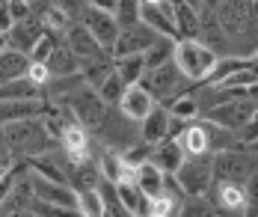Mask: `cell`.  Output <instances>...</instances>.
<instances>
[{
  "instance_id": "37",
  "label": "cell",
  "mask_w": 258,
  "mask_h": 217,
  "mask_svg": "<svg viewBox=\"0 0 258 217\" xmlns=\"http://www.w3.org/2000/svg\"><path fill=\"white\" fill-rule=\"evenodd\" d=\"M246 63H249V69L255 72V78H258V51H252V54L246 57Z\"/></svg>"
},
{
  "instance_id": "13",
  "label": "cell",
  "mask_w": 258,
  "mask_h": 217,
  "mask_svg": "<svg viewBox=\"0 0 258 217\" xmlns=\"http://www.w3.org/2000/svg\"><path fill=\"white\" fill-rule=\"evenodd\" d=\"M80 24L95 36V42L101 45L104 51L113 54L116 36H119V21H116L113 12H104V9H95V6H86L83 15H80Z\"/></svg>"
},
{
  "instance_id": "15",
  "label": "cell",
  "mask_w": 258,
  "mask_h": 217,
  "mask_svg": "<svg viewBox=\"0 0 258 217\" xmlns=\"http://www.w3.org/2000/svg\"><path fill=\"white\" fill-rule=\"evenodd\" d=\"M175 140L181 143L184 155H214V146H211V122L208 119H190L181 125V131L175 134Z\"/></svg>"
},
{
  "instance_id": "29",
  "label": "cell",
  "mask_w": 258,
  "mask_h": 217,
  "mask_svg": "<svg viewBox=\"0 0 258 217\" xmlns=\"http://www.w3.org/2000/svg\"><path fill=\"white\" fill-rule=\"evenodd\" d=\"M172 51H175V39H169V36H157V42L143 54L146 60V69H152L157 63H166V60H172Z\"/></svg>"
},
{
  "instance_id": "26",
  "label": "cell",
  "mask_w": 258,
  "mask_h": 217,
  "mask_svg": "<svg viewBox=\"0 0 258 217\" xmlns=\"http://www.w3.org/2000/svg\"><path fill=\"white\" fill-rule=\"evenodd\" d=\"M172 9H175V33H178V39H199V12L193 6L181 3V0L172 3Z\"/></svg>"
},
{
  "instance_id": "7",
  "label": "cell",
  "mask_w": 258,
  "mask_h": 217,
  "mask_svg": "<svg viewBox=\"0 0 258 217\" xmlns=\"http://www.w3.org/2000/svg\"><path fill=\"white\" fill-rule=\"evenodd\" d=\"M255 170H258V161L240 143L214 152V179H220V182H240V185H246V179Z\"/></svg>"
},
{
  "instance_id": "39",
  "label": "cell",
  "mask_w": 258,
  "mask_h": 217,
  "mask_svg": "<svg viewBox=\"0 0 258 217\" xmlns=\"http://www.w3.org/2000/svg\"><path fill=\"white\" fill-rule=\"evenodd\" d=\"M3 48H9V36H6V30H0V51Z\"/></svg>"
},
{
  "instance_id": "11",
  "label": "cell",
  "mask_w": 258,
  "mask_h": 217,
  "mask_svg": "<svg viewBox=\"0 0 258 217\" xmlns=\"http://www.w3.org/2000/svg\"><path fill=\"white\" fill-rule=\"evenodd\" d=\"M62 42L72 48V54L78 57L80 69H83V66H89V63H98V60H107V57H113L110 51H104L101 45L95 42V36H92L89 30L83 27L80 21H75L72 27L62 33Z\"/></svg>"
},
{
  "instance_id": "5",
  "label": "cell",
  "mask_w": 258,
  "mask_h": 217,
  "mask_svg": "<svg viewBox=\"0 0 258 217\" xmlns=\"http://www.w3.org/2000/svg\"><path fill=\"white\" fill-rule=\"evenodd\" d=\"M95 137L101 140L104 149H113V152H125L131 143L140 140V122H134L131 116H125L116 104H110L104 119L92 128Z\"/></svg>"
},
{
  "instance_id": "34",
  "label": "cell",
  "mask_w": 258,
  "mask_h": 217,
  "mask_svg": "<svg viewBox=\"0 0 258 217\" xmlns=\"http://www.w3.org/2000/svg\"><path fill=\"white\" fill-rule=\"evenodd\" d=\"M27 78H30L33 83H39L42 89H45V83L51 81L48 66H45V63H39V60H30V66H27Z\"/></svg>"
},
{
  "instance_id": "14",
  "label": "cell",
  "mask_w": 258,
  "mask_h": 217,
  "mask_svg": "<svg viewBox=\"0 0 258 217\" xmlns=\"http://www.w3.org/2000/svg\"><path fill=\"white\" fill-rule=\"evenodd\" d=\"M205 196L214 202V208L223 211V214H246V188L240 182H220V179H214V185L208 188Z\"/></svg>"
},
{
  "instance_id": "10",
  "label": "cell",
  "mask_w": 258,
  "mask_h": 217,
  "mask_svg": "<svg viewBox=\"0 0 258 217\" xmlns=\"http://www.w3.org/2000/svg\"><path fill=\"white\" fill-rule=\"evenodd\" d=\"M184 122H190V119H178V116L169 113V107L155 104V107L140 119V137H143L146 143H160L163 137H175L178 134Z\"/></svg>"
},
{
  "instance_id": "30",
  "label": "cell",
  "mask_w": 258,
  "mask_h": 217,
  "mask_svg": "<svg viewBox=\"0 0 258 217\" xmlns=\"http://www.w3.org/2000/svg\"><path fill=\"white\" fill-rule=\"evenodd\" d=\"M78 214L86 217H101V196H98V188H83L78 190Z\"/></svg>"
},
{
  "instance_id": "12",
  "label": "cell",
  "mask_w": 258,
  "mask_h": 217,
  "mask_svg": "<svg viewBox=\"0 0 258 217\" xmlns=\"http://www.w3.org/2000/svg\"><path fill=\"white\" fill-rule=\"evenodd\" d=\"M157 36H160V33H155L146 21H137V24H128V27H119L116 45H113V57L146 54V51L157 42Z\"/></svg>"
},
{
  "instance_id": "22",
  "label": "cell",
  "mask_w": 258,
  "mask_h": 217,
  "mask_svg": "<svg viewBox=\"0 0 258 217\" xmlns=\"http://www.w3.org/2000/svg\"><path fill=\"white\" fill-rule=\"evenodd\" d=\"M134 182L140 185V190H143L146 196H155V193L163 190L166 173H163L152 158H149V161H143V164H137V167H134Z\"/></svg>"
},
{
  "instance_id": "32",
  "label": "cell",
  "mask_w": 258,
  "mask_h": 217,
  "mask_svg": "<svg viewBox=\"0 0 258 217\" xmlns=\"http://www.w3.org/2000/svg\"><path fill=\"white\" fill-rule=\"evenodd\" d=\"M119 27H128V24H137L140 21V0H119L116 9H113Z\"/></svg>"
},
{
  "instance_id": "19",
  "label": "cell",
  "mask_w": 258,
  "mask_h": 217,
  "mask_svg": "<svg viewBox=\"0 0 258 217\" xmlns=\"http://www.w3.org/2000/svg\"><path fill=\"white\" fill-rule=\"evenodd\" d=\"M45 66H48V75H51V78H69V75H78L80 72L78 57L72 54V48H69L62 39L53 45L51 54L45 57Z\"/></svg>"
},
{
  "instance_id": "21",
  "label": "cell",
  "mask_w": 258,
  "mask_h": 217,
  "mask_svg": "<svg viewBox=\"0 0 258 217\" xmlns=\"http://www.w3.org/2000/svg\"><path fill=\"white\" fill-rule=\"evenodd\" d=\"M152 161L163 170V173H175L184 161V149H181V143L175 137H163L160 143L152 146Z\"/></svg>"
},
{
  "instance_id": "40",
  "label": "cell",
  "mask_w": 258,
  "mask_h": 217,
  "mask_svg": "<svg viewBox=\"0 0 258 217\" xmlns=\"http://www.w3.org/2000/svg\"><path fill=\"white\" fill-rule=\"evenodd\" d=\"M217 3H220V0H205V6H211V9H214V6H217Z\"/></svg>"
},
{
  "instance_id": "17",
  "label": "cell",
  "mask_w": 258,
  "mask_h": 217,
  "mask_svg": "<svg viewBox=\"0 0 258 217\" xmlns=\"http://www.w3.org/2000/svg\"><path fill=\"white\" fill-rule=\"evenodd\" d=\"M172 3H175V0H166V3H140V21H146V24L155 30V33H160V36H169V39L178 42Z\"/></svg>"
},
{
  "instance_id": "24",
  "label": "cell",
  "mask_w": 258,
  "mask_h": 217,
  "mask_svg": "<svg viewBox=\"0 0 258 217\" xmlns=\"http://www.w3.org/2000/svg\"><path fill=\"white\" fill-rule=\"evenodd\" d=\"M27 66H30V54L15 51V48H3V51H0V83L24 78Z\"/></svg>"
},
{
  "instance_id": "6",
  "label": "cell",
  "mask_w": 258,
  "mask_h": 217,
  "mask_svg": "<svg viewBox=\"0 0 258 217\" xmlns=\"http://www.w3.org/2000/svg\"><path fill=\"white\" fill-rule=\"evenodd\" d=\"M258 104L252 98H243V95H226L223 101H217L211 110L202 113V119L208 122H214V125H220V128H229L234 134H240L246 125H249V119L255 116Z\"/></svg>"
},
{
  "instance_id": "2",
  "label": "cell",
  "mask_w": 258,
  "mask_h": 217,
  "mask_svg": "<svg viewBox=\"0 0 258 217\" xmlns=\"http://www.w3.org/2000/svg\"><path fill=\"white\" fill-rule=\"evenodd\" d=\"M3 137L12 149V158H21V161H30L42 152H48L56 146L53 134L48 131L45 119L42 116H24V119H12V122H3Z\"/></svg>"
},
{
  "instance_id": "3",
  "label": "cell",
  "mask_w": 258,
  "mask_h": 217,
  "mask_svg": "<svg viewBox=\"0 0 258 217\" xmlns=\"http://www.w3.org/2000/svg\"><path fill=\"white\" fill-rule=\"evenodd\" d=\"M172 60L181 69V75L196 86V83H205L211 78V72H214L220 57L214 54L202 39H178L175 51H172Z\"/></svg>"
},
{
  "instance_id": "8",
  "label": "cell",
  "mask_w": 258,
  "mask_h": 217,
  "mask_svg": "<svg viewBox=\"0 0 258 217\" xmlns=\"http://www.w3.org/2000/svg\"><path fill=\"white\" fill-rule=\"evenodd\" d=\"M172 176L178 179V185L184 188V193L202 196L214 185V155L211 152L208 155H184L181 167Z\"/></svg>"
},
{
  "instance_id": "23",
  "label": "cell",
  "mask_w": 258,
  "mask_h": 217,
  "mask_svg": "<svg viewBox=\"0 0 258 217\" xmlns=\"http://www.w3.org/2000/svg\"><path fill=\"white\" fill-rule=\"evenodd\" d=\"M116 188H119V199H122V205H125V211H128L131 217L149 214V196L140 190V185H137L134 179L116 182Z\"/></svg>"
},
{
  "instance_id": "9",
  "label": "cell",
  "mask_w": 258,
  "mask_h": 217,
  "mask_svg": "<svg viewBox=\"0 0 258 217\" xmlns=\"http://www.w3.org/2000/svg\"><path fill=\"white\" fill-rule=\"evenodd\" d=\"M30 185H33V193L45 202H51L56 208H62L66 214H78V190L72 188L69 182H53V179H45L39 173L30 170Z\"/></svg>"
},
{
  "instance_id": "27",
  "label": "cell",
  "mask_w": 258,
  "mask_h": 217,
  "mask_svg": "<svg viewBox=\"0 0 258 217\" xmlns=\"http://www.w3.org/2000/svg\"><path fill=\"white\" fill-rule=\"evenodd\" d=\"M113 72H116L125 83H140L143 72H146V60H143V54L113 57Z\"/></svg>"
},
{
  "instance_id": "1",
  "label": "cell",
  "mask_w": 258,
  "mask_h": 217,
  "mask_svg": "<svg viewBox=\"0 0 258 217\" xmlns=\"http://www.w3.org/2000/svg\"><path fill=\"white\" fill-rule=\"evenodd\" d=\"M214 12L229 39V51L237 57L252 54L258 48L255 33H252V0H220Z\"/></svg>"
},
{
  "instance_id": "4",
  "label": "cell",
  "mask_w": 258,
  "mask_h": 217,
  "mask_svg": "<svg viewBox=\"0 0 258 217\" xmlns=\"http://www.w3.org/2000/svg\"><path fill=\"white\" fill-rule=\"evenodd\" d=\"M140 86H146V89L155 95L157 104H169L175 95L187 92L193 83L181 75V69L175 66V60H166V63H157L152 69H146L143 78H140Z\"/></svg>"
},
{
  "instance_id": "28",
  "label": "cell",
  "mask_w": 258,
  "mask_h": 217,
  "mask_svg": "<svg viewBox=\"0 0 258 217\" xmlns=\"http://www.w3.org/2000/svg\"><path fill=\"white\" fill-rule=\"evenodd\" d=\"M98 196H101V211H104V217H122V214H128V211H125V205H122V199H119V188H116V182L101 179V182H98Z\"/></svg>"
},
{
  "instance_id": "18",
  "label": "cell",
  "mask_w": 258,
  "mask_h": 217,
  "mask_svg": "<svg viewBox=\"0 0 258 217\" xmlns=\"http://www.w3.org/2000/svg\"><path fill=\"white\" fill-rule=\"evenodd\" d=\"M155 104H157L155 95H152V92H149L146 86H140V83H128L116 107L122 110L125 116H131L134 122H140V119H143V116H146L149 110L155 107Z\"/></svg>"
},
{
  "instance_id": "16",
  "label": "cell",
  "mask_w": 258,
  "mask_h": 217,
  "mask_svg": "<svg viewBox=\"0 0 258 217\" xmlns=\"http://www.w3.org/2000/svg\"><path fill=\"white\" fill-rule=\"evenodd\" d=\"M6 36H9V48L30 54V51H33V45L45 36L42 15H39V12H30V15H24V18H18L12 27L6 30Z\"/></svg>"
},
{
  "instance_id": "25",
  "label": "cell",
  "mask_w": 258,
  "mask_h": 217,
  "mask_svg": "<svg viewBox=\"0 0 258 217\" xmlns=\"http://www.w3.org/2000/svg\"><path fill=\"white\" fill-rule=\"evenodd\" d=\"M42 95H45V89L39 83H33L27 75L0 83V101H21V98H42Z\"/></svg>"
},
{
  "instance_id": "33",
  "label": "cell",
  "mask_w": 258,
  "mask_h": 217,
  "mask_svg": "<svg viewBox=\"0 0 258 217\" xmlns=\"http://www.w3.org/2000/svg\"><path fill=\"white\" fill-rule=\"evenodd\" d=\"M246 214H258V170L246 179Z\"/></svg>"
},
{
  "instance_id": "35",
  "label": "cell",
  "mask_w": 258,
  "mask_h": 217,
  "mask_svg": "<svg viewBox=\"0 0 258 217\" xmlns=\"http://www.w3.org/2000/svg\"><path fill=\"white\" fill-rule=\"evenodd\" d=\"M18 167H21V164H18ZM15 176H18V170H9V173H6V179L0 182V202L6 199V193H9V188L15 185Z\"/></svg>"
},
{
  "instance_id": "20",
  "label": "cell",
  "mask_w": 258,
  "mask_h": 217,
  "mask_svg": "<svg viewBox=\"0 0 258 217\" xmlns=\"http://www.w3.org/2000/svg\"><path fill=\"white\" fill-rule=\"evenodd\" d=\"M51 107V101L42 98H21V101H0V125L12 122V119H24V116H42Z\"/></svg>"
},
{
  "instance_id": "31",
  "label": "cell",
  "mask_w": 258,
  "mask_h": 217,
  "mask_svg": "<svg viewBox=\"0 0 258 217\" xmlns=\"http://www.w3.org/2000/svg\"><path fill=\"white\" fill-rule=\"evenodd\" d=\"M125 86H128V83L122 81V78H119L116 72H110V75L104 78V83L98 86V95H101V98L107 101V104H119V98H122Z\"/></svg>"
},
{
  "instance_id": "36",
  "label": "cell",
  "mask_w": 258,
  "mask_h": 217,
  "mask_svg": "<svg viewBox=\"0 0 258 217\" xmlns=\"http://www.w3.org/2000/svg\"><path fill=\"white\" fill-rule=\"evenodd\" d=\"M119 0H86V6H95V9H104V12H113Z\"/></svg>"
},
{
  "instance_id": "38",
  "label": "cell",
  "mask_w": 258,
  "mask_h": 217,
  "mask_svg": "<svg viewBox=\"0 0 258 217\" xmlns=\"http://www.w3.org/2000/svg\"><path fill=\"white\" fill-rule=\"evenodd\" d=\"M181 3H187V6H193L196 12H202V9H205V0H181Z\"/></svg>"
}]
</instances>
